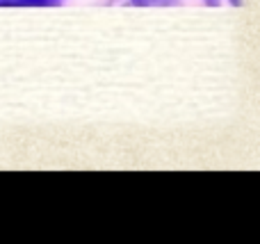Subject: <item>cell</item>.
Segmentation results:
<instances>
[{
  "label": "cell",
  "mask_w": 260,
  "mask_h": 244,
  "mask_svg": "<svg viewBox=\"0 0 260 244\" xmlns=\"http://www.w3.org/2000/svg\"><path fill=\"white\" fill-rule=\"evenodd\" d=\"M133 3H137V5H139V7H146V5H148V3H151V0H133Z\"/></svg>",
  "instance_id": "obj_1"
},
{
  "label": "cell",
  "mask_w": 260,
  "mask_h": 244,
  "mask_svg": "<svg viewBox=\"0 0 260 244\" xmlns=\"http://www.w3.org/2000/svg\"><path fill=\"white\" fill-rule=\"evenodd\" d=\"M208 5H212V7H215V5H219V0H206Z\"/></svg>",
  "instance_id": "obj_2"
},
{
  "label": "cell",
  "mask_w": 260,
  "mask_h": 244,
  "mask_svg": "<svg viewBox=\"0 0 260 244\" xmlns=\"http://www.w3.org/2000/svg\"><path fill=\"white\" fill-rule=\"evenodd\" d=\"M231 5H233V7H240V0H231Z\"/></svg>",
  "instance_id": "obj_3"
}]
</instances>
